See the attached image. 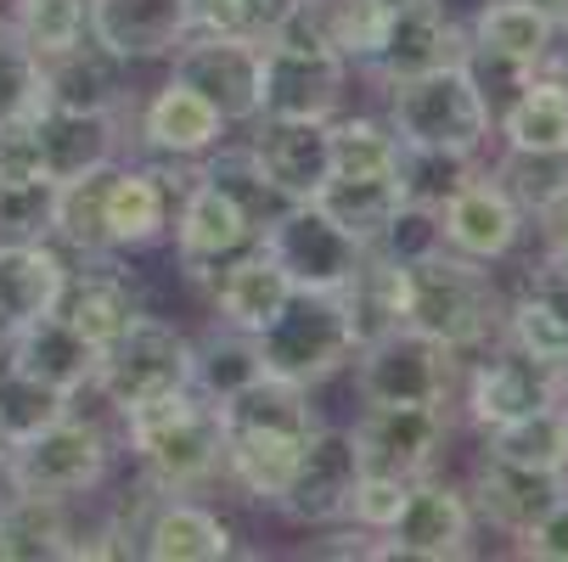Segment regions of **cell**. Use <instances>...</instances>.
I'll return each mask as SVG.
<instances>
[{
	"instance_id": "6da1fadb",
	"label": "cell",
	"mask_w": 568,
	"mask_h": 562,
	"mask_svg": "<svg viewBox=\"0 0 568 562\" xmlns=\"http://www.w3.org/2000/svg\"><path fill=\"white\" fill-rule=\"evenodd\" d=\"M501 298L473 259L450 248H428L399 259V327L434 338L450 355H473L496 338Z\"/></svg>"
},
{
	"instance_id": "8992f818",
	"label": "cell",
	"mask_w": 568,
	"mask_h": 562,
	"mask_svg": "<svg viewBox=\"0 0 568 562\" xmlns=\"http://www.w3.org/2000/svg\"><path fill=\"white\" fill-rule=\"evenodd\" d=\"M97 388L108 394V406H119V417L158 394L192 388V338L158 315H135L97 355Z\"/></svg>"
},
{
	"instance_id": "ffe728a7",
	"label": "cell",
	"mask_w": 568,
	"mask_h": 562,
	"mask_svg": "<svg viewBox=\"0 0 568 562\" xmlns=\"http://www.w3.org/2000/svg\"><path fill=\"white\" fill-rule=\"evenodd\" d=\"M91 40L119 62H158L186 40V0H85Z\"/></svg>"
},
{
	"instance_id": "2e32d148",
	"label": "cell",
	"mask_w": 568,
	"mask_h": 562,
	"mask_svg": "<svg viewBox=\"0 0 568 562\" xmlns=\"http://www.w3.org/2000/svg\"><path fill=\"white\" fill-rule=\"evenodd\" d=\"M562 377L568 366H551V360H535L524 355L518 344H507L501 355H484L467 377V417L478 428H496V422H513L535 406H551L562 394Z\"/></svg>"
},
{
	"instance_id": "f907efd6",
	"label": "cell",
	"mask_w": 568,
	"mask_h": 562,
	"mask_svg": "<svg viewBox=\"0 0 568 562\" xmlns=\"http://www.w3.org/2000/svg\"><path fill=\"white\" fill-rule=\"evenodd\" d=\"M18 495H23V484H18V472H12V450L0 445V512H7Z\"/></svg>"
},
{
	"instance_id": "f1b7e54d",
	"label": "cell",
	"mask_w": 568,
	"mask_h": 562,
	"mask_svg": "<svg viewBox=\"0 0 568 562\" xmlns=\"http://www.w3.org/2000/svg\"><path fill=\"white\" fill-rule=\"evenodd\" d=\"M225 119L197 96V91H186V85H170L158 91L152 102H146V113H141V141L152 146V152H164V157H203L209 146H220L225 141Z\"/></svg>"
},
{
	"instance_id": "7402d4cb",
	"label": "cell",
	"mask_w": 568,
	"mask_h": 562,
	"mask_svg": "<svg viewBox=\"0 0 568 562\" xmlns=\"http://www.w3.org/2000/svg\"><path fill=\"white\" fill-rule=\"evenodd\" d=\"M293 298V282L282 276V265L254 248V254H236L214 270V309H220V327H236V333H265L271 320L282 315V304Z\"/></svg>"
},
{
	"instance_id": "4316f807",
	"label": "cell",
	"mask_w": 568,
	"mask_h": 562,
	"mask_svg": "<svg viewBox=\"0 0 568 562\" xmlns=\"http://www.w3.org/2000/svg\"><path fill=\"white\" fill-rule=\"evenodd\" d=\"M57 315H62L85 344L108 349L141 309H135L124 276H113L108 265H91V270H68V282H62V293H57Z\"/></svg>"
},
{
	"instance_id": "816d5d0a",
	"label": "cell",
	"mask_w": 568,
	"mask_h": 562,
	"mask_svg": "<svg viewBox=\"0 0 568 562\" xmlns=\"http://www.w3.org/2000/svg\"><path fill=\"white\" fill-rule=\"evenodd\" d=\"M529 7H535V12H546V18L557 23V34L568 29V0H529Z\"/></svg>"
},
{
	"instance_id": "ee69618b",
	"label": "cell",
	"mask_w": 568,
	"mask_h": 562,
	"mask_svg": "<svg viewBox=\"0 0 568 562\" xmlns=\"http://www.w3.org/2000/svg\"><path fill=\"white\" fill-rule=\"evenodd\" d=\"M203 181H214L220 192H231L254 225H265V219L282 208V197L265 186V175H260V164H254V152H220L214 164L203 170Z\"/></svg>"
},
{
	"instance_id": "ac0fdd59",
	"label": "cell",
	"mask_w": 568,
	"mask_h": 562,
	"mask_svg": "<svg viewBox=\"0 0 568 562\" xmlns=\"http://www.w3.org/2000/svg\"><path fill=\"white\" fill-rule=\"evenodd\" d=\"M260 225L242 214V203L231 192H220L214 181H192V192L181 197V214H175V254H181V270L186 276H214L225 259H236L248 248V236Z\"/></svg>"
},
{
	"instance_id": "7a4b0ae2",
	"label": "cell",
	"mask_w": 568,
	"mask_h": 562,
	"mask_svg": "<svg viewBox=\"0 0 568 562\" xmlns=\"http://www.w3.org/2000/svg\"><path fill=\"white\" fill-rule=\"evenodd\" d=\"M124 433L135 461L146 467L158 495H186L220 472L225 461V433H220V406L197 388L158 394L146 406L124 411Z\"/></svg>"
},
{
	"instance_id": "d6986e66",
	"label": "cell",
	"mask_w": 568,
	"mask_h": 562,
	"mask_svg": "<svg viewBox=\"0 0 568 562\" xmlns=\"http://www.w3.org/2000/svg\"><path fill=\"white\" fill-rule=\"evenodd\" d=\"M29 130H34V152H40V175L51 186L79 181L91 170H108L113 146H119L113 113H79V108H57V102L34 108Z\"/></svg>"
},
{
	"instance_id": "1f68e13d",
	"label": "cell",
	"mask_w": 568,
	"mask_h": 562,
	"mask_svg": "<svg viewBox=\"0 0 568 562\" xmlns=\"http://www.w3.org/2000/svg\"><path fill=\"white\" fill-rule=\"evenodd\" d=\"M507 152L562 157L568 152V79H524L513 108L501 113Z\"/></svg>"
},
{
	"instance_id": "603a6c76",
	"label": "cell",
	"mask_w": 568,
	"mask_h": 562,
	"mask_svg": "<svg viewBox=\"0 0 568 562\" xmlns=\"http://www.w3.org/2000/svg\"><path fill=\"white\" fill-rule=\"evenodd\" d=\"M135 540H141L135 551L152 562H225L236 551L231 523L220 512H209L197 501H175V495H164L152 507V518L141 523Z\"/></svg>"
},
{
	"instance_id": "11a10c76",
	"label": "cell",
	"mask_w": 568,
	"mask_h": 562,
	"mask_svg": "<svg viewBox=\"0 0 568 562\" xmlns=\"http://www.w3.org/2000/svg\"><path fill=\"white\" fill-rule=\"evenodd\" d=\"M562 34H568V29H562ZM562 79H568V57H562Z\"/></svg>"
},
{
	"instance_id": "e0dca14e",
	"label": "cell",
	"mask_w": 568,
	"mask_h": 562,
	"mask_svg": "<svg viewBox=\"0 0 568 562\" xmlns=\"http://www.w3.org/2000/svg\"><path fill=\"white\" fill-rule=\"evenodd\" d=\"M467 57L456 23L445 18L439 0H423V7H394L383 12V29H377V45L366 57V68L383 79V85H399V79H417V73H434L445 62Z\"/></svg>"
},
{
	"instance_id": "e575fe53",
	"label": "cell",
	"mask_w": 568,
	"mask_h": 562,
	"mask_svg": "<svg viewBox=\"0 0 568 562\" xmlns=\"http://www.w3.org/2000/svg\"><path fill=\"white\" fill-rule=\"evenodd\" d=\"M68 501H51V495H18L7 512H0V562H57L68 556V518H62Z\"/></svg>"
},
{
	"instance_id": "7c38bea8",
	"label": "cell",
	"mask_w": 568,
	"mask_h": 562,
	"mask_svg": "<svg viewBox=\"0 0 568 562\" xmlns=\"http://www.w3.org/2000/svg\"><path fill=\"white\" fill-rule=\"evenodd\" d=\"M473 551V501L434 478H412L394 523L383 529V545L372 556H412V562H445Z\"/></svg>"
},
{
	"instance_id": "bcb514c9",
	"label": "cell",
	"mask_w": 568,
	"mask_h": 562,
	"mask_svg": "<svg viewBox=\"0 0 568 562\" xmlns=\"http://www.w3.org/2000/svg\"><path fill=\"white\" fill-rule=\"evenodd\" d=\"M518 551L535 562H568V490L518 534Z\"/></svg>"
},
{
	"instance_id": "db71d44e",
	"label": "cell",
	"mask_w": 568,
	"mask_h": 562,
	"mask_svg": "<svg viewBox=\"0 0 568 562\" xmlns=\"http://www.w3.org/2000/svg\"><path fill=\"white\" fill-rule=\"evenodd\" d=\"M557 406H562V417H568V377H562V394H557Z\"/></svg>"
},
{
	"instance_id": "74e56055",
	"label": "cell",
	"mask_w": 568,
	"mask_h": 562,
	"mask_svg": "<svg viewBox=\"0 0 568 562\" xmlns=\"http://www.w3.org/2000/svg\"><path fill=\"white\" fill-rule=\"evenodd\" d=\"M68 411H73V394L45 388V382H34L12 366H0V445H23Z\"/></svg>"
},
{
	"instance_id": "8d00e7d4",
	"label": "cell",
	"mask_w": 568,
	"mask_h": 562,
	"mask_svg": "<svg viewBox=\"0 0 568 562\" xmlns=\"http://www.w3.org/2000/svg\"><path fill=\"white\" fill-rule=\"evenodd\" d=\"M113 170V164H108ZM108 170H91L79 181L57 186V208H51V236H62L79 254H113L108 248V225H102V203H108Z\"/></svg>"
},
{
	"instance_id": "52a82bcc",
	"label": "cell",
	"mask_w": 568,
	"mask_h": 562,
	"mask_svg": "<svg viewBox=\"0 0 568 562\" xmlns=\"http://www.w3.org/2000/svg\"><path fill=\"white\" fill-rule=\"evenodd\" d=\"M265 254L282 265V276L293 282V293H344L361 270V243L344 236L315 203H282L265 225Z\"/></svg>"
},
{
	"instance_id": "d4e9b609",
	"label": "cell",
	"mask_w": 568,
	"mask_h": 562,
	"mask_svg": "<svg viewBox=\"0 0 568 562\" xmlns=\"http://www.w3.org/2000/svg\"><path fill=\"white\" fill-rule=\"evenodd\" d=\"M562 472H535V467H513V461H496V456H484L478 467V484H473V507L490 518L501 534H524L557 495H562Z\"/></svg>"
},
{
	"instance_id": "60d3db41",
	"label": "cell",
	"mask_w": 568,
	"mask_h": 562,
	"mask_svg": "<svg viewBox=\"0 0 568 562\" xmlns=\"http://www.w3.org/2000/svg\"><path fill=\"white\" fill-rule=\"evenodd\" d=\"M34 108H45V68L12 29V18H0V124H18Z\"/></svg>"
},
{
	"instance_id": "5bb4252c",
	"label": "cell",
	"mask_w": 568,
	"mask_h": 562,
	"mask_svg": "<svg viewBox=\"0 0 568 562\" xmlns=\"http://www.w3.org/2000/svg\"><path fill=\"white\" fill-rule=\"evenodd\" d=\"M260 141L248 146L265 186L282 203H310L333 181V119H260Z\"/></svg>"
},
{
	"instance_id": "4dcf8cb0",
	"label": "cell",
	"mask_w": 568,
	"mask_h": 562,
	"mask_svg": "<svg viewBox=\"0 0 568 562\" xmlns=\"http://www.w3.org/2000/svg\"><path fill=\"white\" fill-rule=\"evenodd\" d=\"M108 248H146L170 231V186L152 170H108Z\"/></svg>"
},
{
	"instance_id": "9c48e42d",
	"label": "cell",
	"mask_w": 568,
	"mask_h": 562,
	"mask_svg": "<svg viewBox=\"0 0 568 562\" xmlns=\"http://www.w3.org/2000/svg\"><path fill=\"white\" fill-rule=\"evenodd\" d=\"M12 450V472H18V484L29 495H51V501H73V495H85L97 490L102 478H108V439L97 422H79L73 411L57 417L51 428H40L34 439L23 445H7Z\"/></svg>"
},
{
	"instance_id": "3957f363",
	"label": "cell",
	"mask_w": 568,
	"mask_h": 562,
	"mask_svg": "<svg viewBox=\"0 0 568 562\" xmlns=\"http://www.w3.org/2000/svg\"><path fill=\"white\" fill-rule=\"evenodd\" d=\"M490 124H496L490 119V91L478 85L467 57L388 85V130L399 135V146L473 157L484 141H490Z\"/></svg>"
},
{
	"instance_id": "5b68a950",
	"label": "cell",
	"mask_w": 568,
	"mask_h": 562,
	"mask_svg": "<svg viewBox=\"0 0 568 562\" xmlns=\"http://www.w3.org/2000/svg\"><path fill=\"white\" fill-rule=\"evenodd\" d=\"M254 344H260L265 377H282V382H298V388L327 382L361 349V338L349 327V309H344L338 293H293L282 304V315Z\"/></svg>"
},
{
	"instance_id": "d6a6232c",
	"label": "cell",
	"mask_w": 568,
	"mask_h": 562,
	"mask_svg": "<svg viewBox=\"0 0 568 562\" xmlns=\"http://www.w3.org/2000/svg\"><path fill=\"white\" fill-rule=\"evenodd\" d=\"M45 68V102L79 108V113H113L119 102V57H108L97 40H79L73 51L40 62Z\"/></svg>"
},
{
	"instance_id": "ba28073f",
	"label": "cell",
	"mask_w": 568,
	"mask_h": 562,
	"mask_svg": "<svg viewBox=\"0 0 568 562\" xmlns=\"http://www.w3.org/2000/svg\"><path fill=\"white\" fill-rule=\"evenodd\" d=\"M450 349H439L434 338L394 327L372 344L355 349V388L366 406H445L450 394Z\"/></svg>"
},
{
	"instance_id": "d590c367",
	"label": "cell",
	"mask_w": 568,
	"mask_h": 562,
	"mask_svg": "<svg viewBox=\"0 0 568 562\" xmlns=\"http://www.w3.org/2000/svg\"><path fill=\"white\" fill-rule=\"evenodd\" d=\"M254 377H265V360H260L254 333L225 327L209 344H192V388L203 399H214V406H220V399H231L236 388H248Z\"/></svg>"
},
{
	"instance_id": "7bdbcfd3",
	"label": "cell",
	"mask_w": 568,
	"mask_h": 562,
	"mask_svg": "<svg viewBox=\"0 0 568 562\" xmlns=\"http://www.w3.org/2000/svg\"><path fill=\"white\" fill-rule=\"evenodd\" d=\"M51 208H57L51 181H0V248L51 243Z\"/></svg>"
},
{
	"instance_id": "836d02e7",
	"label": "cell",
	"mask_w": 568,
	"mask_h": 562,
	"mask_svg": "<svg viewBox=\"0 0 568 562\" xmlns=\"http://www.w3.org/2000/svg\"><path fill=\"white\" fill-rule=\"evenodd\" d=\"M484 433H490L484 439V456L513 461V467H535V472H568V417H562L557 399L513 417V422L484 428Z\"/></svg>"
},
{
	"instance_id": "c3c4849f",
	"label": "cell",
	"mask_w": 568,
	"mask_h": 562,
	"mask_svg": "<svg viewBox=\"0 0 568 562\" xmlns=\"http://www.w3.org/2000/svg\"><path fill=\"white\" fill-rule=\"evenodd\" d=\"M0 181H45V175H40V152H34L29 119L0 124Z\"/></svg>"
},
{
	"instance_id": "30bf717a",
	"label": "cell",
	"mask_w": 568,
	"mask_h": 562,
	"mask_svg": "<svg viewBox=\"0 0 568 562\" xmlns=\"http://www.w3.org/2000/svg\"><path fill=\"white\" fill-rule=\"evenodd\" d=\"M175 85L197 91L225 124L260 119V45L236 34H186L175 51Z\"/></svg>"
},
{
	"instance_id": "cb8c5ba5",
	"label": "cell",
	"mask_w": 568,
	"mask_h": 562,
	"mask_svg": "<svg viewBox=\"0 0 568 562\" xmlns=\"http://www.w3.org/2000/svg\"><path fill=\"white\" fill-rule=\"evenodd\" d=\"M473 51L513 73H535V68L557 62V23L546 12H535L529 0H490L473 18Z\"/></svg>"
},
{
	"instance_id": "f6af8a7d",
	"label": "cell",
	"mask_w": 568,
	"mask_h": 562,
	"mask_svg": "<svg viewBox=\"0 0 568 562\" xmlns=\"http://www.w3.org/2000/svg\"><path fill=\"white\" fill-rule=\"evenodd\" d=\"M405 490H412V478H399V472H377V467H361L355 478V495H349V518L361 534H383L405 501Z\"/></svg>"
},
{
	"instance_id": "f546056e",
	"label": "cell",
	"mask_w": 568,
	"mask_h": 562,
	"mask_svg": "<svg viewBox=\"0 0 568 562\" xmlns=\"http://www.w3.org/2000/svg\"><path fill=\"white\" fill-rule=\"evenodd\" d=\"M507 344H518L535 360L568 366V270L562 265L546 259L529 293L507 309Z\"/></svg>"
},
{
	"instance_id": "9a60e30c",
	"label": "cell",
	"mask_w": 568,
	"mask_h": 562,
	"mask_svg": "<svg viewBox=\"0 0 568 562\" xmlns=\"http://www.w3.org/2000/svg\"><path fill=\"white\" fill-rule=\"evenodd\" d=\"M349 433H355L361 467L423 478L439 461V450L450 439V422H445L439 406H366V417Z\"/></svg>"
},
{
	"instance_id": "f35d334b",
	"label": "cell",
	"mask_w": 568,
	"mask_h": 562,
	"mask_svg": "<svg viewBox=\"0 0 568 562\" xmlns=\"http://www.w3.org/2000/svg\"><path fill=\"white\" fill-rule=\"evenodd\" d=\"M12 29L40 62H51L79 40H91V12L85 0H12Z\"/></svg>"
},
{
	"instance_id": "f5cc1de1",
	"label": "cell",
	"mask_w": 568,
	"mask_h": 562,
	"mask_svg": "<svg viewBox=\"0 0 568 562\" xmlns=\"http://www.w3.org/2000/svg\"><path fill=\"white\" fill-rule=\"evenodd\" d=\"M383 12H394V7H423V0H377Z\"/></svg>"
},
{
	"instance_id": "484cf974",
	"label": "cell",
	"mask_w": 568,
	"mask_h": 562,
	"mask_svg": "<svg viewBox=\"0 0 568 562\" xmlns=\"http://www.w3.org/2000/svg\"><path fill=\"white\" fill-rule=\"evenodd\" d=\"M62 282H68V259L51 243L0 248V338L29 327L34 315H51Z\"/></svg>"
},
{
	"instance_id": "681fc988",
	"label": "cell",
	"mask_w": 568,
	"mask_h": 562,
	"mask_svg": "<svg viewBox=\"0 0 568 562\" xmlns=\"http://www.w3.org/2000/svg\"><path fill=\"white\" fill-rule=\"evenodd\" d=\"M535 214H540V236H546V259L568 270V186L551 203H540Z\"/></svg>"
},
{
	"instance_id": "ab89813d",
	"label": "cell",
	"mask_w": 568,
	"mask_h": 562,
	"mask_svg": "<svg viewBox=\"0 0 568 562\" xmlns=\"http://www.w3.org/2000/svg\"><path fill=\"white\" fill-rule=\"evenodd\" d=\"M394 181H399V192H405V208L439 214V203L467 181V157H456V152H428V146H399Z\"/></svg>"
},
{
	"instance_id": "b9f144b4",
	"label": "cell",
	"mask_w": 568,
	"mask_h": 562,
	"mask_svg": "<svg viewBox=\"0 0 568 562\" xmlns=\"http://www.w3.org/2000/svg\"><path fill=\"white\" fill-rule=\"evenodd\" d=\"M399 135L383 119H338L333 124V175H394Z\"/></svg>"
},
{
	"instance_id": "277c9868",
	"label": "cell",
	"mask_w": 568,
	"mask_h": 562,
	"mask_svg": "<svg viewBox=\"0 0 568 562\" xmlns=\"http://www.w3.org/2000/svg\"><path fill=\"white\" fill-rule=\"evenodd\" d=\"M349 85V57L321 40L310 7L287 34L260 45V119H333Z\"/></svg>"
},
{
	"instance_id": "4fadbf2b",
	"label": "cell",
	"mask_w": 568,
	"mask_h": 562,
	"mask_svg": "<svg viewBox=\"0 0 568 562\" xmlns=\"http://www.w3.org/2000/svg\"><path fill=\"white\" fill-rule=\"evenodd\" d=\"M355 478H361V450L349 428H310L298 467L287 478V490L276 501V512H287L293 523H338L349 518V495H355Z\"/></svg>"
},
{
	"instance_id": "7dc6e473",
	"label": "cell",
	"mask_w": 568,
	"mask_h": 562,
	"mask_svg": "<svg viewBox=\"0 0 568 562\" xmlns=\"http://www.w3.org/2000/svg\"><path fill=\"white\" fill-rule=\"evenodd\" d=\"M298 12H304V0H236V34L254 45H271L276 34L293 29Z\"/></svg>"
},
{
	"instance_id": "8fae6325",
	"label": "cell",
	"mask_w": 568,
	"mask_h": 562,
	"mask_svg": "<svg viewBox=\"0 0 568 562\" xmlns=\"http://www.w3.org/2000/svg\"><path fill=\"white\" fill-rule=\"evenodd\" d=\"M434 225H439V248H450L473 265H496L518 248V236H524V203L496 175H467L439 203Z\"/></svg>"
},
{
	"instance_id": "44dd1931",
	"label": "cell",
	"mask_w": 568,
	"mask_h": 562,
	"mask_svg": "<svg viewBox=\"0 0 568 562\" xmlns=\"http://www.w3.org/2000/svg\"><path fill=\"white\" fill-rule=\"evenodd\" d=\"M0 349H7V360L0 366H12L45 388H62V394H79V388H91L97 382V344H85L68 320L51 309V315H34L29 327L7 333L0 338Z\"/></svg>"
},
{
	"instance_id": "83f0119b",
	"label": "cell",
	"mask_w": 568,
	"mask_h": 562,
	"mask_svg": "<svg viewBox=\"0 0 568 562\" xmlns=\"http://www.w3.org/2000/svg\"><path fill=\"white\" fill-rule=\"evenodd\" d=\"M310 203L344 236H355L361 248H377L388 236V225L399 219V208H405V192H399L394 175H333Z\"/></svg>"
}]
</instances>
